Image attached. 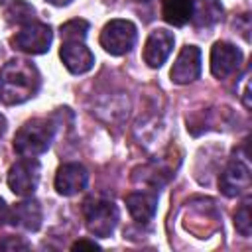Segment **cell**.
I'll return each mask as SVG.
<instances>
[{
  "label": "cell",
  "instance_id": "6da1fadb",
  "mask_svg": "<svg viewBox=\"0 0 252 252\" xmlns=\"http://www.w3.org/2000/svg\"><path fill=\"white\" fill-rule=\"evenodd\" d=\"M41 77L37 67L28 59H10L0 69V102L22 104L39 91Z\"/></svg>",
  "mask_w": 252,
  "mask_h": 252
},
{
  "label": "cell",
  "instance_id": "7a4b0ae2",
  "mask_svg": "<svg viewBox=\"0 0 252 252\" xmlns=\"http://www.w3.org/2000/svg\"><path fill=\"white\" fill-rule=\"evenodd\" d=\"M55 126L47 118H32L20 126L14 136V150L22 158H37L45 154L53 142Z\"/></svg>",
  "mask_w": 252,
  "mask_h": 252
},
{
  "label": "cell",
  "instance_id": "3957f363",
  "mask_svg": "<svg viewBox=\"0 0 252 252\" xmlns=\"http://www.w3.org/2000/svg\"><path fill=\"white\" fill-rule=\"evenodd\" d=\"M83 219L91 234L98 238H106L114 232L120 213H118V207L110 199L91 197L83 203Z\"/></svg>",
  "mask_w": 252,
  "mask_h": 252
},
{
  "label": "cell",
  "instance_id": "277c9868",
  "mask_svg": "<svg viewBox=\"0 0 252 252\" xmlns=\"http://www.w3.org/2000/svg\"><path fill=\"white\" fill-rule=\"evenodd\" d=\"M136 37H138V30L130 20H110L104 24L102 32H100V45L106 53L110 55H126L132 51V47L136 45Z\"/></svg>",
  "mask_w": 252,
  "mask_h": 252
},
{
  "label": "cell",
  "instance_id": "5b68a950",
  "mask_svg": "<svg viewBox=\"0 0 252 252\" xmlns=\"http://www.w3.org/2000/svg\"><path fill=\"white\" fill-rule=\"evenodd\" d=\"M53 41V32L43 22H30L26 26H20V32H16L10 39L14 49L28 53V55H41L47 53Z\"/></svg>",
  "mask_w": 252,
  "mask_h": 252
},
{
  "label": "cell",
  "instance_id": "8992f818",
  "mask_svg": "<svg viewBox=\"0 0 252 252\" xmlns=\"http://www.w3.org/2000/svg\"><path fill=\"white\" fill-rule=\"evenodd\" d=\"M41 165L33 158H22L8 171V187L18 197H30L37 189Z\"/></svg>",
  "mask_w": 252,
  "mask_h": 252
},
{
  "label": "cell",
  "instance_id": "52a82bcc",
  "mask_svg": "<svg viewBox=\"0 0 252 252\" xmlns=\"http://www.w3.org/2000/svg\"><path fill=\"white\" fill-rule=\"evenodd\" d=\"M219 189L226 197H240L250 189V167L242 161L232 158L222 173L219 175Z\"/></svg>",
  "mask_w": 252,
  "mask_h": 252
},
{
  "label": "cell",
  "instance_id": "ba28073f",
  "mask_svg": "<svg viewBox=\"0 0 252 252\" xmlns=\"http://www.w3.org/2000/svg\"><path fill=\"white\" fill-rule=\"evenodd\" d=\"M201 75V49L197 45H185L177 53L169 77L175 85H189Z\"/></svg>",
  "mask_w": 252,
  "mask_h": 252
},
{
  "label": "cell",
  "instance_id": "9c48e42d",
  "mask_svg": "<svg viewBox=\"0 0 252 252\" xmlns=\"http://www.w3.org/2000/svg\"><path fill=\"white\" fill-rule=\"evenodd\" d=\"M173 45H175V35L169 30L158 28L150 32L144 43V63L152 69H159L167 61Z\"/></svg>",
  "mask_w": 252,
  "mask_h": 252
},
{
  "label": "cell",
  "instance_id": "30bf717a",
  "mask_svg": "<svg viewBox=\"0 0 252 252\" xmlns=\"http://www.w3.org/2000/svg\"><path fill=\"white\" fill-rule=\"evenodd\" d=\"M242 63V51L228 43V41H217L211 47V73L217 79H226L232 75Z\"/></svg>",
  "mask_w": 252,
  "mask_h": 252
},
{
  "label": "cell",
  "instance_id": "8fae6325",
  "mask_svg": "<svg viewBox=\"0 0 252 252\" xmlns=\"http://www.w3.org/2000/svg\"><path fill=\"white\" fill-rule=\"evenodd\" d=\"M89 183V171L81 163H63L55 173V189L63 197H73L87 189Z\"/></svg>",
  "mask_w": 252,
  "mask_h": 252
},
{
  "label": "cell",
  "instance_id": "7c38bea8",
  "mask_svg": "<svg viewBox=\"0 0 252 252\" xmlns=\"http://www.w3.org/2000/svg\"><path fill=\"white\" fill-rule=\"evenodd\" d=\"M41 205L35 199H24L20 203H16L12 209H8V224H12L18 230H26V232H35L41 226Z\"/></svg>",
  "mask_w": 252,
  "mask_h": 252
},
{
  "label": "cell",
  "instance_id": "4fadbf2b",
  "mask_svg": "<svg viewBox=\"0 0 252 252\" xmlns=\"http://www.w3.org/2000/svg\"><path fill=\"white\" fill-rule=\"evenodd\" d=\"M59 57L65 69L73 75H83L94 65V55L85 45V41H61Z\"/></svg>",
  "mask_w": 252,
  "mask_h": 252
},
{
  "label": "cell",
  "instance_id": "5bb4252c",
  "mask_svg": "<svg viewBox=\"0 0 252 252\" xmlns=\"http://www.w3.org/2000/svg\"><path fill=\"white\" fill-rule=\"evenodd\" d=\"M126 209L130 213V217L136 222H150L156 217L158 211V195L154 193H146V191H138V193H130L126 197Z\"/></svg>",
  "mask_w": 252,
  "mask_h": 252
},
{
  "label": "cell",
  "instance_id": "9a60e30c",
  "mask_svg": "<svg viewBox=\"0 0 252 252\" xmlns=\"http://www.w3.org/2000/svg\"><path fill=\"white\" fill-rule=\"evenodd\" d=\"M224 10L219 0H191L189 22L197 28H211L220 22Z\"/></svg>",
  "mask_w": 252,
  "mask_h": 252
},
{
  "label": "cell",
  "instance_id": "2e32d148",
  "mask_svg": "<svg viewBox=\"0 0 252 252\" xmlns=\"http://www.w3.org/2000/svg\"><path fill=\"white\" fill-rule=\"evenodd\" d=\"M191 16V0H163L161 18L171 26H185Z\"/></svg>",
  "mask_w": 252,
  "mask_h": 252
},
{
  "label": "cell",
  "instance_id": "e0dca14e",
  "mask_svg": "<svg viewBox=\"0 0 252 252\" xmlns=\"http://www.w3.org/2000/svg\"><path fill=\"white\" fill-rule=\"evenodd\" d=\"M6 22L8 24H16V26H26L30 22L35 20V8L32 4H28L26 0H12L4 12Z\"/></svg>",
  "mask_w": 252,
  "mask_h": 252
},
{
  "label": "cell",
  "instance_id": "ac0fdd59",
  "mask_svg": "<svg viewBox=\"0 0 252 252\" xmlns=\"http://www.w3.org/2000/svg\"><path fill=\"white\" fill-rule=\"evenodd\" d=\"M89 32V22L75 18L61 26V41H85Z\"/></svg>",
  "mask_w": 252,
  "mask_h": 252
},
{
  "label": "cell",
  "instance_id": "d6986e66",
  "mask_svg": "<svg viewBox=\"0 0 252 252\" xmlns=\"http://www.w3.org/2000/svg\"><path fill=\"white\" fill-rule=\"evenodd\" d=\"M234 226L240 236L248 238L252 232V220H250V203H242L240 209L234 215Z\"/></svg>",
  "mask_w": 252,
  "mask_h": 252
},
{
  "label": "cell",
  "instance_id": "ffe728a7",
  "mask_svg": "<svg viewBox=\"0 0 252 252\" xmlns=\"http://www.w3.org/2000/svg\"><path fill=\"white\" fill-rule=\"evenodd\" d=\"M30 244L20 236H4L0 238V250H28Z\"/></svg>",
  "mask_w": 252,
  "mask_h": 252
},
{
  "label": "cell",
  "instance_id": "44dd1931",
  "mask_svg": "<svg viewBox=\"0 0 252 252\" xmlns=\"http://www.w3.org/2000/svg\"><path fill=\"white\" fill-rule=\"evenodd\" d=\"M71 248H73V250H98L100 246H98L94 240H89V238H81V240L73 242V244H71Z\"/></svg>",
  "mask_w": 252,
  "mask_h": 252
},
{
  "label": "cell",
  "instance_id": "7402d4cb",
  "mask_svg": "<svg viewBox=\"0 0 252 252\" xmlns=\"http://www.w3.org/2000/svg\"><path fill=\"white\" fill-rule=\"evenodd\" d=\"M6 217H8V207H6V203H4V199L0 197V224L6 220Z\"/></svg>",
  "mask_w": 252,
  "mask_h": 252
},
{
  "label": "cell",
  "instance_id": "603a6c76",
  "mask_svg": "<svg viewBox=\"0 0 252 252\" xmlns=\"http://www.w3.org/2000/svg\"><path fill=\"white\" fill-rule=\"evenodd\" d=\"M49 4H53V6H67V4H71L73 0H47Z\"/></svg>",
  "mask_w": 252,
  "mask_h": 252
},
{
  "label": "cell",
  "instance_id": "cb8c5ba5",
  "mask_svg": "<svg viewBox=\"0 0 252 252\" xmlns=\"http://www.w3.org/2000/svg\"><path fill=\"white\" fill-rule=\"evenodd\" d=\"M6 132V118L0 114V138H2V134Z\"/></svg>",
  "mask_w": 252,
  "mask_h": 252
},
{
  "label": "cell",
  "instance_id": "d4e9b609",
  "mask_svg": "<svg viewBox=\"0 0 252 252\" xmlns=\"http://www.w3.org/2000/svg\"><path fill=\"white\" fill-rule=\"evenodd\" d=\"M138 2H148V0H138Z\"/></svg>",
  "mask_w": 252,
  "mask_h": 252
},
{
  "label": "cell",
  "instance_id": "484cf974",
  "mask_svg": "<svg viewBox=\"0 0 252 252\" xmlns=\"http://www.w3.org/2000/svg\"><path fill=\"white\" fill-rule=\"evenodd\" d=\"M0 2H2V0H0Z\"/></svg>",
  "mask_w": 252,
  "mask_h": 252
}]
</instances>
